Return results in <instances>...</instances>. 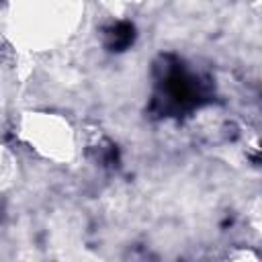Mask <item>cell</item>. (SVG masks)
Here are the masks:
<instances>
[{
    "label": "cell",
    "mask_w": 262,
    "mask_h": 262,
    "mask_svg": "<svg viewBox=\"0 0 262 262\" xmlns=\"http://www.w3.org/2000/svg\"><path fill=\"white\" fill-rule=\"evenodd\" d=\"M203 96L201 84L194 76H190L180 66H166L164 76L160 82V94L156 100H166L164 111H180L199 104V98Z\"/></svg>",
    "instance_id": "1"
},
{
    "label": "cell",
    "mask_w": 262,
    "mask_h": 262,
    "mask_svg": "<svg viewBox=\"0 0 262 262\" xmlns=\"http://www.w3.org/2000/svg\"><path fill=\"white\" fill-rule=\"evenodd\" d=\"M133 37H135L133 25H129V23H119L117 27H113V29L108 31V41H106V45H108L113 51H123L129 43H133Z\"/></svg>",
    "instance_id": "2"
}]
</instances>
